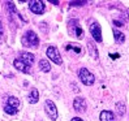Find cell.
<instances>
[{
    "label": "cell",
    "instance_id": "4",
    "mask_svg": "<svg viewBox=\"0 0 129 121\" xmlns=\"http://www.w3.org/2000/svg\"><path fill=\"white\" fill-rule=\"evenodd\" d=\"M46 54H47V56L52 60L54 63H56V64H59V65H61V57H60V55H59V51L56 50V47H54V46H50L48 48H47V51H46Z\"/></svg>",
    "mask_w": 129,
    "mask_h": 121
},
{
    "label": "cell",
    "instance_id": "1",
    "mask_svg": "<svg viewBox=\"0 0 129 121\" xmlns=\"http://www.w3.org/2000/svg\"><path fill=\"white\" fill-rule=\"evenodd\" d=\"M20 107H21V103L17 98L14 96H9L7 99V103L4 105V111L8 113V115H16V113L20 111Z\"/></svg>",
    "mask_w": 129,
    "mask_h": 121
},
{
    "label": "cell",
    "instance_id": "5",
    "mask_svg": "<svg viewBox=\"0 0 129 121\" xmlns=\"http://www.w3.org/2000/svg\"><path fill=\"white\" fill-rule=\"evenodd\" d=\"M29 8H30V11H31L33 13H35V14H42L44 12V8H46V7H44V3L43 2L33 0V2H30Z\"/></svg>",
    "mask_w": 129,
    "mask_h": 121
},
{
    "label": "cell",
    "instance_id": "3",
    "mask_svg": "<svg viewBox=\"0 0 129 121\" xmlns=\"http://www.w3.org/2000/svg\"><path fill=\"white\" fill-rule=\"evenodd\" d=\"M78 77H80V79L82 81V84H83V85H87V86L93 85L94 81H95L94 75L90 73L86 68H81V69L78 70Z\"/></svg>",
    "mask_w": 129,
    "mask_h": 121
},
{
    "label": "cell",
    "instance_id": "24",
    "mask_svg": "<svg viewBox=\"0 0 129 121\" xmlns=\"http://www.w3.org/2000/svg\"><path fill=\"white\" fill-rule=\"evenodd\" d=\"M0 42H2V38H0Z\"/></svg>",
    "mask_w": 129,
    "mask_h": 121
},
{
    "label": "cell",
    "instance_id": "8",
    "mask_svg": "<svg viewBox=\"0 0 129 121\" xmlns=\"http://www.w3.org/2000/svg\"><path fill=\"white\" fill-rule=\"evenodd\" d=\"M73 107H74V109L77 112H85L86 111V102H85V99L81 98V96H77L74 99V102H73Z\"/></svg>",
    "mask_w": 129,
    "mask_h": 121
},
{
    "label": "cell",
    "instance_id": "11",
    "mask_svg": "<svg viewBox=\"0 0 129 121\" xmlns=\"http://www.w3.org/2000/svg\"><path fill=\"white\" fill-rule=\"evenodd\" d=\"M101 121H116L111 111H103L101 113Z\"/></svg>",
    "mask_w": 129,
    "mask_h": 121
},
{
    "label": "cell",
    "instance_id": "18",
    "mask_svg": "<svg viewBox=\"0 0 129 121\" xmlns=\"http://www.w3.org/2000/svg\"><path fill=\"white\" fill-rule=\"evenodd\" d=\"M65 50H67V51L73 50L74 52H77V54H81V48H80V47H76V46H73V44H68V46H65Z\"/></svg>",
    "mask_w": 129,
    "mask_h": 121
},
{
    "label": "cell",
    "instance_id": "23",
    "mask_svg": "<svg viewBox=\"0 0 129 121\" xmlns=\"http://www.w3.org/2000/svg\"><path fill=\"white\" fill-rule=\"evenodd\" d=\"M51 3H52V4H55V5H57V4H59V2H57V0H52Z\"/></svg>",
    "mask_w": 129,
    "mask_h": 121
},
{
    "label": "cell",
    "instance_id": "17",
    "mask_svg": "<svg viewBox=\"0 0 129 121\" xmlns=\"http://www.w3.org/2000/svg\"><path fill=\"white\" fill-rule=\"evenodd\" d=\"M87 46H89V50H90V54L94 55V56L96 57V56H98V52H96V50H95V46H94L91 42H89V43H87Z\"/></svg>",
    "mask_w": 129,
    "mask_h": 121
},
{
    "label": "cell",
    "instance_id": "13",
    "mask_svg": "<svg viewBox=\"0 0 129 121\" xmlns=\"http://www.w3.org/2000/svg\"><path fill=\"white\" fill-rule=\"evenodd\" d=\"M73 26H74V29H73V33L76 34V36L78 38V39H81V38L83 36V30L77 25V21H73Z\"/></svg>",
    "mask_w": 129,
    "mask_h": 121
},
{
    "label": "cell",
    "instance_id": "19",
    "mask_svg": "<svg viewBox=\"0 0 129 121\" xmlns=\"http://www.w3.org/2000/svg\"><path fill=\"white\" fill-rule=\"evenodd\" d=\"M86 2H71V7H81V5H83Z\"/></svg>",
    "mask_w": 129,
    "mask_h": 121
},
{
    "label": "cell",
    "instance_id": "22",
    "mask_svg": "<svg viewBox=\"0 0 129 121\" xmlns=\"http://www.w3.org/2000/svg\"><path fill=\"white\" fill-rule=\"evenodd\" d=\"M71 121H82V118H80V117H74V118H72Z\"/></svg>",
    "mask_w": 129,
    "mask_h": 121
},
{
    "label": "cell",
    "instance_id": "2",
    "mask_svg": "<svg viewBox=\"0 0 129 121\" xmlns=\"http://www.w3.org/2000/svg\"><path fill=\"white\" fill-rule=\"evenodd\" d=\"M22 44L26 47H37L38 43H39V39H38V35L31 31V30H29V31H26L24 34V36H22Z\"/></svg>",
    "mask_w": 129,
    "mask_h": 121
},
{
    "label": "cell",
    "instance_id": "12",
    "mask_svg": "<svg viewBox=\"0 0 129 121\" xmlns=\"http://www.w3.org/2000/svg\"><path fill=\"white\" fill-rule=\"evenodd\" d=\"M38 99H39V93H38L37 89H33L31 90V94L29 95V103L34 104V103L38 102Z\"/></svg>",
    "mask_w": 129,
    "mask_h": 121
},
{
    "label": "cell",
    "instance_id": "14",
    "mask_svg": "<svg viewBox=\"0 0 129 121\" xmlns=\"http://www.w3.org/2000/svg\"><path fill=\"white\" fill-rule=\"evenodd\" d=\"M39 69L42 72H50L51 70V65L47 60H41L39 61Z\"/></svg>",
    "mask_w": 129,
    "mask_h": 121
},
{
    "label": "cell",
    "instance_id": "16",
    "mask_svg": "<svg viewBox=\"0 0 129 121\" xmlns=\"http://www.w3.org/2000/svg\"><path fill=\"white\" fill-rule=\"evenodd\" d=\"M116 111H117V113H119L120 116H123L124 113H125V104L121 103V102L116 103Z\"/></svg>",
    "mask_w": 129,
    "mask_h": 121
},
{
    "label": "cell",
    "instance_id": "10",
    "mask_svg": "<svg viewBox=\"0 0 129 121\" xmlns=\"http://www.w3.org/2000/svg\"><path fill=\"white\" fill-rule=\"evenodd\" d=\"M13 65H14V68H16V69H18V70L22 72V73H30V72H31V66L26 65L25 63H22L21 60H18V59H16V60L13 61Z\"/></svg>",
    "mask_w": 129,
    "mask_h": 121
},
{
    "label": "cell",
    "instance_id": "6",
    "mask_svg": "<svg viewBox=\"0 0 129 121\" xmlns=\"http://www.w3.org/2000/svg\"><path fill=\"white\" fill-rule=\"evenodd\" d=\"M90 33H91L93 38L96 42H102V30H101V26L98 22H93L90 25Z\"/></svg>",
    "mask_w": 129,
    "mask_h": 121
},
{
    "label": "cell",
    "instance_id": "20",
    "mask_svg": "<svg viewBox=\"0 0 129 121\" xmlns=\"http://www.w3.org/2000/svg\"><path fill=\"white\" fill-rule=\"evenodd\" d=\"M113 25L117 26V27H121V26L124 25V22H121V21H119V20H113Z\"/></svg>",
    "mask_w": 129,
    "mask_h": 121
},
{
    "label": "cell",
    "instance_id": "15",
    "mask_svg": "<svg viewBox=\"0 0 129 121\" xmlns=\"http://www.w3.org/2000/svg\"><path fill=\"white\" fill-rule=\"evenodd\" d=\"M113 36H115V39H116L117 43H123L125 41L124 34L121 33V31H119V30H113Z\"/></svg>",
    "mask_w": 129,
    "mask_h": 121
},
{
    "label": "cell",
    "instance_id": "21",
    "mask_svg": "<svg viewBox=\"0 0 129 121\" xmlns=\"http://www.w3.org/2000/svg\"><path fill=\"white\" fill-rule=\"evenodd\" d=\"M110 57L111 59H117L119 57V54H110Z\"/></svg>",
    "mask_w": 129,
    "mask_h": 121
},
{
    "label": "cell",
    "instance_id": "7",
    "mask_svg": "<svg viewBox=\"0 0 129 121\" xmlns=\"http://www.w3.org/2000/svg\"><path fill=\"white\" fill-rule=\"evenodd\" d=\"M44 109H46L47 115H48L52 120H56V118H57V111H56V107H55L54 102L46 100V104H44Z\"/></svg>",
    "mask_w": 129,
    "mask_h": 121
},
{
    "label": "cell",
    "instance_id": "9",
    "mask_svg": "<svg viewBox=\"0 0 129 121\" xmlns=\"http://www.w3.org/2000/svg\"><path fill=\"white\" fill-rule=\"evenodd\" d=\"M18 60H21L22 63H25L26 65L31 66V64L34 63V55L30 52H20V57Z\"/></svg>",
    "mask_w": 129,
    "mask_h": 121
}]
</instances>
